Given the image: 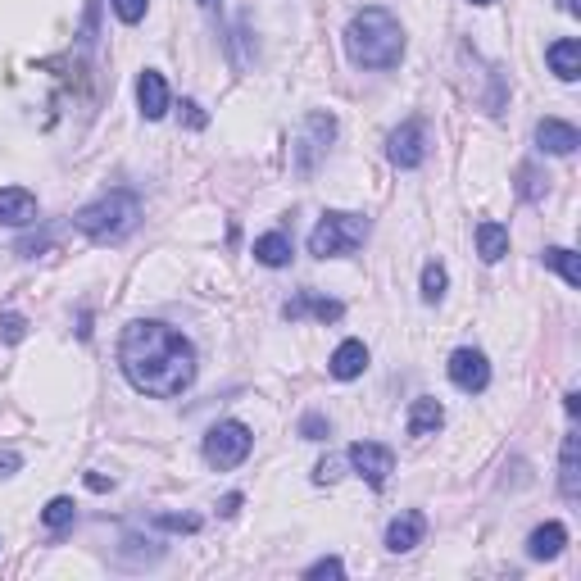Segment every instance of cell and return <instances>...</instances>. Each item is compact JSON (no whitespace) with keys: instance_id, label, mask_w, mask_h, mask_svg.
Listing matches in <instances>:
<instances>
[{"instance_id":"20","label":"cell","mask_w":581,"mask_h":581,"mask_svg":"<svg viewBox=\"0 0 581 581\" xmlns=\"http://www.w3.org/2000/svg\"><path fill=\"white\" fill-rule=\"evenodd\" d=\"M477 255L486 264H500L509 255V227L504 223H477Z\"/></svg>"},{"instance_id":"38","label":"cell","mask_w":581,"mask_h":581,"mask_svg":"<svg viewBox=\"0 0 581 581\" xmlns=\"http://www.w3.org/2000/svg\"><path fill=\"white\" fill-rule=\"evenodd\" d=\"M200 5H205V10H214V5H218V0H200Z\"/></svg>"},{"instance_id":"27","label":"cell","mask_w":581,"mask_h":581,"mask_svg":"<svg viewBox=\"0 0 581 581\" xmlns=\"http://www.w3.org/2000/svg\"><path fill=\"white\" fill-rule=\"evenodd\" d=\"M327 432H332V427H327L323 414H305V418H300V436H305V441H327Z\"/></svg>"},{"instance_id":"16","label":"cell","mask_w":581,"mask_h":581,"mask_svg":"<svg viewBox=\"0 0 581 581\" xmlns=\"http://www.w3.org/2000/svg\"><path fill=\"white\" fill-rule=\"evenodd\" d=\"M563 545H568V527H563V522H545V527H536V532L527 536V554H532L536 563L559 559Z\"/></svg>"},{"instance_id":"14","label":"cell","mask_w":581,"mask_h":581,"mask_svg":"<svg viewBox=\"0 0 581 581\" xmlns=\"http://www.w3.org/2000/svg\"><path fill=\"white\" fill-rule=\"evenodd\" d=\"M559 491H563V500H581V436H563V450H559Z\"/></svg>"},{"instance_id":"15","label":"cell","mask_w":581,"mask_h":581,"mask_svg":"<svg viewBox=\"0 0 581 581\" xmlns=\"http://www.w3.org/2000/svg\"><path fill=\"white\" fill-rule=\"evenodd\" d=\"M536 146L550 150V155H572V150L581 146V132L563 119H541V128H536Z\"/></svg>"},{"instance_id":"31","label":"cell","mask_w":581,"mask_h":581,"mask_svg":"<svg viewBox=\"0 0 581 581\" xmlns=\"http://www.w3.org/2000/svg\"><path fill=\"white\" fill-rule=\"evenodd\" d=\"M182 119H187V128H205V109L196 105V100H182Z\"/></svg>"},{"instance_id":"5","label":"cell","mask_w":581,"mask_h":581,"mask_svg":"<svg viewBox=\"0 0 581 581\" xmlns=\"http://www.w3.org/2000/svg\"><path fill=\"white\" fill-rule=\"evenodd\" d=\"M332 137H336V119L327 114V109H314V114L300 123L296 146H291V164H296L300 178H309V173L323 164V155H327V146H332Z\"/></svg>"},{"instance_id":"23","label":"cell","mask_w":581,"mask_h":581,"mask_svg":"<svg viewBox=\"0 0 581 581\" xmlns=\"http://www.w3.org/2000/svg\"><path fill=\"white\" fill-rule=\"evenodd\" d=\"M545 264H550L568 286H581V264H577V255H572V250L550 246V250H545Z\"/></svg>"},{"instance_id":"19","label":"cell","mask_w":581,"mask_h":581,"mask_svg":"<svg viewBox=\"0 0 581 581\" xmlns=\"http://www.w3.org/2000/svg\"><path fill=\"white\" fill-rule=\"evenodd\" d=\"M445 423V409L441 400H432V395H423V400L409 404V436H436Z\"/></svg>"},{"instance_id":"34","label":"cell","mask_w":581,"mask_h":581,"mask_svg":"<svg viewBox=\"0 0 581 581\" xmlns=\"http://www.w3.org/2000/svg\"><path fill=\"white\" fill-rule=\"evenodd\" d=\"M237 509H241V495H227V500L218 504V513H223V518H232V513H237Z\"/></svg>"},{"instance_id":"33","label":"cell","mask_w":581,"mask_h":581,"mask_svg":"<svg viewBox=\"0 0 581 581\" xmlns=\"http://www.w3.org/2000/svg\"><path fill=\"white\" fill-rule=\"evenodd\" d=\"M19 454H0V477H10V473H19Z\"/></svg>"},{"instance_id":"39","label":"cell","mask_w":581,"mask_h":581,"mask_svg":"<svg viewBox=\"0 0 581 581\" xmlns=\"http://www.w3.org/2000/svg\"><path fill=\"white\" fill-rule=\"evenodd\" d=\"M473 5H491V0H473Z\"/></svg>"},{"instance_id":"26","label":"cell","mask_w":581,"mask_h":581,"mask_svg":"<svg viewBox=\"0 0 581 581\" xmlns=\"http://www.w3.org/2000/svg\"><path fill=\"white\" fill-rule=\"evenodd\" d=\"M109 5H114V14H119L123 23H141L150 10V0H109Z\"/></svg>"},{"instance_id":"28","label":"cell","mask_w":581,"mask_h":581,"mask_svg":"<svg viewBox=\"0 0 581 581\" xmlns=\"http://www.w3.org/2000/svg\"><path fill=\"white\" fill-rule=\"evenodd\" d=\"M314 482H318V486H332V482H341V459H332V454H327V459H318V468H314Z\"/></svg>"},{"instance_id":"4","label":"cell","mask_w":581,"mask_h":581,"mask_svg":"<svg viewBox=\"0 0 581 581\" xmlns=\"http://www.w3.org/2000/svg\"><path fill=\"white\" fill-rule=\"evenodd\" d=\"M368 237V218L364 214H323L318 227L309 232V255L318 259H341V255H355Z\"/></svg>"},{"instance_id":"32","label":"cell","mask_w":581,"mask_h":581,"mask_svg":"<svg viewBox=\"0 0 581 581\" xmlns=\"http://www.w3.org/2000/svg\"><path fill=\"white\" fill-rule=\"evenodd\" d=\"M518 178H522V196H527V200H536V196H541V187H536V173H532V168H522V173H518Z\"/></svg>"},{"instance_id":"22","label":"cell","mask_w":581,"mask_h":581,"mask_svg":"<svg viewBox=\"0 0 581 581\" xmlns=\"http://www.w3.org/2000/svg\"><path fill=\"white\" fill-rule=\"evenodd\" d=\"M73 518H78V504H73L69 495H55V500L41 509V522H46L50 532H64V527H73Z\"/></svg>"},{"instance_id":"12","label":"cell","mask_w":581,"mask_h":581,"mask_svg":"<svg viewBox=\"0 0 581 581\" xmlns=\"http://www.w3.org/2000/svg\"><path fill=\"white\" fill-rule=\"evenodd\" d=\"M137 105H141V114H146L150 123L168 114V82H164V73H159V69H146L137 78Z\"/></svg>"},{"instance_id":"10","label":"cell","mask_w":581,"mask_h":581,"mask_svg":"<svg viewBox=\"0 0 581 581\" xmlns=\"http://www.w3.org/2000/svg\"><path fill=\"white\" fill-rule=\"evenodd\" d=\"M423 536H427V518L418 509H409V513H400V518L386 527V550H391V554H409L414 545H423Z\"/></svg>"},{"instance_id":"17","label":"cell","mask_w":581,"mask_h":581,"mask_svg":"<svg viewBox=\"0 0 581 581\" xmlns=\"http://www.w3.org/2000/svg\"><path fill=\"white\" fill-rule=\"evenodd\" d=\"M545 60H550V69L559 82H577L581 78V41L577 37L554 41V46L545 50Z\"/></svg>"},{"instance_id":"36","label":"cell","mask_w":581,"mask_h":581,"mask_svg":"<svg viewBox=\"0 0 581 581\" xmlns=\"http://www.w3.org/2000/svg\"><path fill=\"white\" fill-rule=\"evenodd\" d=\"M87 486H91V491H109L114 482H109V477H100V473H91V477H87Z\"/></svg>"},{"instance_id":"21","label":"cell","mask_w":581,"mask_h":581,"mask_svg":"<svg viewBox=\"0 0 581 581\" xmlns=\"http://www.w3.org/2000/svg\"><path fill=\"white\" fill-rule=\"evenodd\" d=\"M255 259H259L264 268L291 264V237H286V232H264V237L255 241Z\"/></svg>"},{"instance_id":"7","label":"cell","mask_w":581,"mask_h":581,"mask_svg":"<svg viewBox=\"0 0 581 581\" xmlns=\"http://www.w3.org/2000/svg\"><path fill=\"white\" fill-rule=\"evenodd\" d=\"M345 463H350L368 486H386V477L395 473V454L386 450V445H373V441H355L345 450Z\"/></svg>"},{"instance_id":"11","label":"cell","mask_w":581,"mask_h":581,"mask_svg":"<svg viewBox=\"0 0 581 581\" xmlns=\"http://www.w3.org/2000/svg\"><path fill=\"white\" fill-rule=\"evenodd\" d=\"M0 223L5 227L37 223V196L28 187H0Z\"/></svg>"},{"instance_id":"1","label":"cell","mask_w":581,"mask_h":581,"mask_svg":"<svg viewBox=\"0 0 581 581\" xmlns=\"http://www.w3.org/2000/svg\"><path fill=\"white\" fill-rule=\"evenodd\" d=\"M119 364L137 391L155 395V400H173L196 382V345L178 327L137 318V323L123 327Z\"/></svg>"},{"instance_id":"2","label":"cell","mask_w":581,"mask_h":581,"mask_svg":"<svg viewBox=\"0 0 581 581\" xmlns=\"http://www.w3.org/2000/svg\"><path fill=\"white\" fill-rule=\"evenodd\" d=\"M345 50L359 69H395L404 60V28L391 10H359L345 28Z\"/></svg>"},{"instance_id":"30","label":"cell","mask_w":581,"mask_h":581,"mask_svg":"<svg viewBox=\"0 0 581 581\" xmlns=\"http://www.w3.org/2000/svg\"><path fill=\"white\" fill-rule=\"evenodd\" d=\"M159 527H168V532H196L200 527V518H173V513H159Z\"/></svg>"},{"instance_id":"3","label":"cell","mask_w":581,"mask_h":581,"mask_svg":"<svg viewBox=\"0 0 581 581\" xmlns=\"http://www.w3.org/2000/svg\"><path fill=\"white\" fill-rule=\"evenodd\" d=\"M73 223H78L91 241H123L128 232H137V223H141V200L132 196V191H105L100 200L82 205Z\"/></svg>"},{"instance_id":"13","label":"cell","mask_w":581,"mask_h":581,"mask_svg":"<svg viewBox=\"0 0 581 581\" xmlns=\"http://www.w3.org/2000/svg\"><path fill=\"white\" fill-rule=\"evenodd\" d=\"M282 314L296 323V318H305V314H314L318 323H336V318L345 314V305L341 300H323V296H314V291H300L296 300H286L282 305Z\"/></svg>"},{"instance_id":"35","label":"cell","mask_w":581,"mask_h":581,"mask_svg":"<svg viewBox=\"0 0 581 581\" xmlns=\"http://www.w3.org/2000/svg\"><path fill=\"white\" fill-rule=\"evenodd\" d=\"M563 409H568V414L577 418V414H581V395H577V391H568V400H563Z\"/></svg>"},{"instance_id":"6","label":"cell","mask_w":581,"mask_h":581,"mask_svg":"<svg viewBox=\"0 0 581 581\" xmlns=\"http://www.w3.org/2000/svg\"><path fill=\"white\" fill-rule=\"evenodd\" d=\"M250 450H255V436H250V427L237 423V418L214 423V427H209V436H205V459H209V468H218V473L246 463Z\"/></svg>"},{"instance_id":"8","label":"cell","mask_w":581,"mask_h":581,"mask_svg":"<svg viewBox=\"0 0 581 581\" xmlns=\"http://www.w3.org/2000/svg\"><path fill=\"white\" fill-rule=\"evenodd\" d=\"M386 155H391L395 168H418L427 159V128L418 119L400 123V128L391 132V141H386Z\"/></svg>"},{"instance_id":"29","label":"cell","mask_w":581,"mask_h":581,"mask_svg":"<svg viewBox=\"0 0 581 581\" xmlns=\"http://www.w3.org/2000/svg\"><path fill=\"white\" fill-rule=\"evenodd\" d=\"M305 577L309 581H318V577H345V563L341 559H318L314 568H305Z\"/></svg>"},{"instance_id":"37","label":"cell","mask_w":581,"mask_h":581,"mask_svg":"<svg viewBox=\"0 0 581 581\" xmlns=\"http://www.w3.org/2000/svg\"><path fill=\"white\" fill-rule=\"evenodd\" d=\"M559 10L563 14H577V0H559Z\"/></svg>"},{"instance_id":"25","label":"cell","mask_w":581,"mask_h":581,"mask_svg":"<svg viewBox=\"0 0 581 581\" xmlns=\"http://www.w3.org/2000/svg\"><path fill=\"white\" fill-rule=\"evenodd\" d=\"M23 336H28V318H23V314H0V341L19 345Z\"/></svg>"},{"instance_id":"24","label":"cell","mask_w":581,"mask_h":581,"mask_svg":"<svg viewBox=\"0 0 581 581\" xmlns=\"http://www.w3.org/2000/svg\"><path fill=\"white\" fill-rule=\"evenodd\" d=\"M445 286H450L445 268H441V264H427V268H423V300H427V305H436V300L445 296Z\"/></svg>"},{"instance_id":"18","label":"cell","mask_w":581,"mask_h":581,"mask_svg":"<svg viewBox=\"0 0 581 581\" xmlns=\"http://www.w3.org/2000/svg\"><path fill=\"white\" fill-rule=\"evenodd\" d=\"M327 368H332L336 382H355V377L368 368V345H364V341H341Z\"/></svg>"},{"instance_id":"9","label":"cell","mask_w":581,"mask_h":581,"mask_svg":"<svg viewBox=\"0 0 581 581\" xmlns=\"http://www.w3.org/2000/svg\"><path fill=\"white\" fill-rule=\"evenodd\" d=\"M450 382L459 386V391H468V395H477V391H486L491 386V364H486V355L482 350H454L450 355Z\"/></svg>"}]
</instances>
